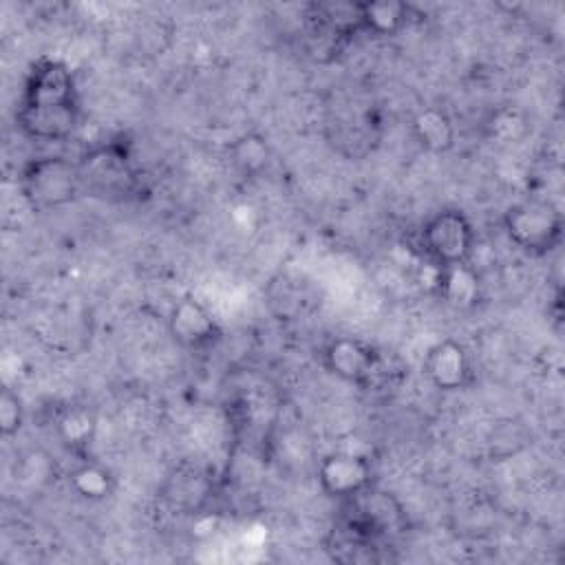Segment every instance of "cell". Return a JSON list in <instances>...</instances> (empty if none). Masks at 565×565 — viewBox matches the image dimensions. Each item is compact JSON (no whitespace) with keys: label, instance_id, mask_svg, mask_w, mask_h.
I'll list each match as a JSON object with an SVG mask.
<instances>
[{"label":"cell","instance_id":"obj_1","mask_svg":"<svg viewBox=\"0 0 565 565\" xmlns=\"http://www.w3.org/2000/svg\"><path fill=\"white\" fill-rule=\"evenodd\" d=\"M20 130L40 141H64L79 126V97L71 66L55 57H40L26 73L20 108Z\"/></svg>","mask_w":565,"mask_h":565},{"label":"cell","instance_id":"obj_2","mask_svg":"<svg viewBox=\"0 0 565 565\" xmlns=\"http://www.w3.org/2000/svg\"><path fill=\"white\" fill-rule=\"evenodd\" d=\"M79 163L66 157L49 154L24 163L20 172V192L26 205L35 212L64 207L82 192Z\"/></svg>","mask_w":565,"mask_h":565},{"label":"cell","instance_id":"obj_3","mask_svg":"<svg viewBox=\"0 0 565 565\" xmlns=\"http://www.w3.org/2000/svg\"><path fill=\"white\" fill-rule=\"evenodd\" d=\"M503 232L527 256H547L563 241V214L552 201L525 199L503 212Z\"/></svg>","mask_w":565,"mask_h":565},{"label":"cell","instance_id":"obj_4","mask_svg":"<svg viewBox=\"0 0 565 565\" xmlns=\"http://www.w3.org/2000/svg\"><path fill=\"white\" fill-rule=\"evenodd\" d=\"M475 245V225L459 207H441L433 212L419 230V247L435 269L470 263Z\"/></svg>","mask_w":565,"mask_h":565},{"label":"cell","instance_id":"obj_5","mask_svg":"<svg viewBox=\"0 0 565 565\" xmlns=\"http://www.w3.org/2000/svg\"><path fill=\"white\" fill-rule=\"evenodd\" d=\"M170 338L185 351H207L218 344L223 329L212 309L196 296H181L166 318Z\"/></svg>","mask_w":565,"mask_h":565},{"label":"cell","instance_id":"obj_6","mask_svg":"<svg viewBox=\"0 0 565 565\" xmlns=\"http://www.w3.org/2000/svg\"><path fill=\"white\" fill-rule=\"evenodd\" d=\"M318 488L333 501H349L373 486V466L369 457L351 450H335L322 457L316 470Z\"/></svg>","mask_w":565,"mask_h":565},{"label":"cell","instance_id":"obj_7","mask_svg":"<svg viewBox=\"0 0 565 565\" xmlns=\"http://www.w3.org/2000/svg\"><path fill=\"white\" fill-rule=\"evenodd\" d=\"M422 371L428 384L441 393L463 391L475 377L472 355L466 344L455 338H444L430 344L422 360Z\"/></svg>","mask_w":565,"mask_h":565},{"label":"cell","instance_id":"obj_8","mask_svg":"<svg viewBox=\"0 0 565 565\" xmlns=\"http://www.w3.org/2000/svg\"><path fill=\"white\" fill-rule=\"evenodd\" d=\"M322 366L329 375L344 384L364 386L371 382L380 366L377 351L353 335H338L322 349Z\"/></svg>","mask_w":565,"mask_h":565},{"label":"cell","instance_id":"obj_9","mask_svg":"<svg viewBox=\"0 0 565 565\" xmlns=\"http://www.w3.org/2000/svg\"><path fill=\"white\" fill-rule=\"evenodd\" d=\"M77 163H79L82 181L93 183L102 190L126 188L135 179L132 168H130L128 143L119 141V139L95 146Z\"/></svg>","mask_w":565,"mask_h":565},{"label":"cell","instance_id":"obj_10","mask_svg":"<svg viewBox=\"0 0 565 565\" xmlns=\"http://www.w3.org/2000/svg\"><path fill=\"white\" fill-rule=\"evenodd\" d=\"M411 18V7L399 0H366L358 2V31L373 38L397 35Z\"/></svg>","mask_w":565,"mask_h":565},{"label":"cell","instance_id":"obj_11","mask_svg":"<svg viewBox=\"0 0 565 565\" xmlns=\"http://www.w3.org/2000/svg\"><path fill=\"white\" fill-rule=\"evenodd\" d=\"M411 132L417 146L430 154H444L455 146V124L444 108L424 106L411 119Z\"/></svg>","mask_w":565,"mask_h":565},{"label":"cell","instance_id":"obj_12","mask_svg":"<svg viewBox=\"0 0 565 565\" xmlns=\"http://www.w3.org/2000/svg\"><path fill=\"white\" fill-rule=\"evenodd\" d=\"M437 294L441 302L457 311L472 309L481 298V282L470 263L437 269Z\"/></svg>","mask_w":565,"mask_h":565},{"label":"cell","instance_id":"obj_13","mask_svg":"<svg viewBox=\"0 0 565 565\" xmlns=\"http://www.w3.org/2000/svg\"><path fill=\"white\" fill-rule=\"evenodd\" d=\"M55 433L66 450L84 459L97 437V415L84 404L66 406L55 422Z\"/></svg>","mask_w":565,"mask_h":565},{"label":"cell","instance_id":"obj_14","mask_svg":"<svg viewBox=\"0 0 565 565\" xmlns=\"http://www.w3.org/2000/svg\"><path fill=\"white\" fill-rule=\"evenodd\" d=\"M227 159L241 177L252 179V177L263 174L269 168L271 146H269L265 135H260L256 130H249V132H243V135L234 137L227 143Z\"/></svg>","mask_w":565,"mask_h":565},{"label":"cell","instance_id":"obj_15","mask_svg":"<svg viewBox=\"0 0 565 565\" xmlns=\"http://www.w3.org/2000/svg\"><path fill=\"white\" fill-rule=\"evenodd\" d=\"M68 488L75 492V497L88 503H102L115 494L117 481L106 466L84 457L77 466L71 468Z\"/></svg>","mask_w":565,"mask_h":565},{"label":"cell","instance_id":"obj_16","mask_svg":"<svg viewBox=\"0 0 565 565\" xmlns=\"http://www.w3.org/2000/svg\"><path fill=\"white\" fill-rule=\"evenodd\" d=\"M22 424H24L22 402L11 386H4L0 391V435L4 439H11L20 433Z\"/></svg>","mask_w":565,"mask_h":565}]
</instances>
